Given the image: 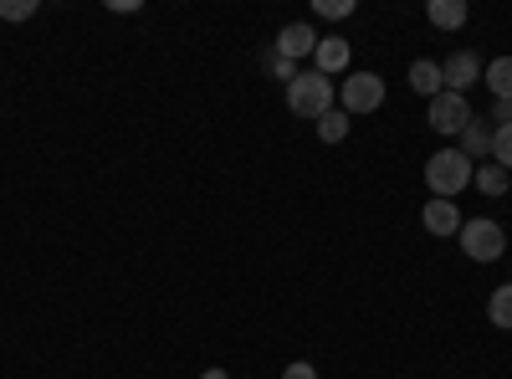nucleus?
<instances>
[{
    "instance_id": "1",
    "label": "nucleus",
    "mask_w": 512,
    "mask_h": 379,
    "mask_svg": "<svg viewBox=\"0 0 512 379\" xmlns=\"http://www.w3.org/2000/svg\"><path fill=\"white\" fill-rule=\"evenodd\" d=\"M472 175H477V164L461 149H441V154L425 159V190H431V200H456L472 185Z\"/></svg>"
},
{
    "instance_id": "2",
    "label": "nucleus",
    "mask_w": 512,
    "mask_h": 379,
    "mask_svg": "<svg viewBox=\"0 0 512 379\" xmlns=\"http://www.w3.org/2000/svg\"><path fill=\"white\" fill-rule=\"evenodd\" d=\"M333 98H338V88H333V77H323L318 67L313 72H297V82H287V108L297 113V118H323L328 108H333Z\"/></svg>"
},
{
    "instance_id": "3",
    "label": "nucleus",
    "mask_w": 512,
    "mask_h": 379,
    "mask_svg": "<svg viewBox=\"0 0 512 379\" xmlns=\"http://www.w3.org/2000/svg\"><path fill=\"white\" fill-rule=\"evenodd\" d=\"M461 251L472 262H497L502 251H507V236H502V226L492 221V216H477V221H461Z\"/></svg>"
},
{
    "instance_id": "4",
    "label": "nucleus",
    "mask_w": 512,
    "mask_h": 379,
    "mask_svg": "<svg viewBox=\"0 0 512 379\" xmlns=\"http://www.w3.org/2000/svg\"><path fill=\"white\" fill-rule=\"evenodd\" d=\"M338 98H344V113H379L384 108V77L379 72H349L338 82Z\"/></svg>"
},
{
    "instance_id": "5",
    "label": "nucleus",
    "mask_w": 512,
    "mask_h": 379,
    "mask_svg": "<svg viewBox=\"0 0 512 379\" xmlns=\"http://www.w3.org/2000/svg\"><path fill=\"white\" fill-rule=\"evenodd\" d=\"M472 118H477V113H472V103H466L461 93H441V98H431V129L446 134V139H461V129H466Z\"/></svg>"
},
{
    "instance_id": "6",
    "label": "nucleus",
    "mask_w": 512,
    "mask_h": 379,
    "mask_svg": "<svg viewBox=\"0 0 512 379\" xmlns=\"http://www.w3.org/2000/svg\"><path fill=\"white\" fill-rule=\"evenodd\" d=\"M472 82H482V57L477 52H451L446 62H441V88L446 93H461L466 98V88Z\"/></svg>"
},
{
    "instance_id": "7",
    "label": "nucleus",
    "mask_w": 512,
    "mask_h": 379,
    "mask_svg": "<svg viewBox=\"0 0 512 379\" xmlns=\"http://www.w3.org/2000/svg\"><path fill=\"white\" fill-rule=\"evenodd\" d=\"M420 226L431 236H456L461 231V205L456 200H425L420 205Z\"/></svg>"
},
{
    "instance_id": "8",
    "label": "nucleus",
    "mask_w": 512,
    "mask_h": 379,
    "mask_svg": "<svg viewBox=\"0 0 512 379\" xmlns=\"http://www.w3.org/2000/svg\"><path fill=\"white\" fill-rule=\"evenodd\" d=\"M277 52H282L287 62H297V57H313V52H318V31H313V26H303V21L282 26V31H277Z\"/></svg>"
},
{
    "instance_id": "9",
    "label": "nucleus",
    "mask_w": 512,
    "mask_h": 379,
    "mask_svg": "<svg viewBox=\"0 0 512 379\" xmlns=\"http://www.w3.org/2000/svg\"><path fill=\"white\" fill-rule=\"evenodd\" d=\"M313 62H318V72H323V77H333V72H344V77H349L354 52H349V41H344V36H318Z\"/></svg>"
},
{
    "instance_id": "10",
    "label": "nucleus",
    "mask_w": 512,
    "mask_h": 379,
    "mask_svg": "<svg viewBox=\"0 0 512 379\" xmlns=\"http://www.w3.org/2000/svg\"><path fill=\"white\" fill-rule=\"evenodd\" d=\"M492 134H497L492 118H472V123L461 129V154L472 159V164H477V159H492Z\"/></svg>"
},
{
    "instance_id": "11",
    "label": "nucleus",
    "mask_w": 512,
    "mask_h": 379,
    "mask_svg": "<svg viewBox=\"0 0 512 379\" xmlns=\"http://www.w3.org/2000/svg\"><path fill=\"white\" fill-rule=\"evenodd\" d=\"M410 93L415 98H441L446 88H441V62H410Z\"/></svg>"
},
{
    "instance_id": "12",
    "label": "nucleus",
    "mask_w": 512,
    "mask_h": 379,
    "mask_svg": "<svg viewBox=\"0 0 512 379\" xmlns=\"http://www.w3.org/2000/svg\"><path fill=\"white\" fill-rule=\"evenodd\" d=\"M425 16H431L436 31H461L472 11H466V0H431V6H425Z\"/></svg>"
},
{
    "instance_id": "13",
    "label": "nucleus",
    "mask_w": 512,
    "mask_h": 379,
    "mask_svg": "<svg viewBox=\"0 0 512 379\" xmlns=\"http://www.w3.org/2000/svg\"><path fill=\"white\" fill-rule=\"evenodd\" d=\"M482 82L492 88V103H512V57H497L492 67H482Z\"/></svg>"
},
{
    "instance_id": "14",
    "label": "nucleus",
    "mask_w": 512,
    "mask_h": 379,
    "mask_svg": "<svg viewBox=\"0 0 512 379\" xmlns=\"http://www.w3.org/2000/svg\"><path fill=\"white\" fill-rule=\"evenodd\" d=\"M349 129H354V118H349L344 108H328V113L318 118V139H323V144H344Z\"/></svg>"
},
{
    "instance_id": "15",
    "label": "nucleus",
    "mask_w": 512,
    "mask_h": 379,
    "mask_svg": "<svg viewBox=\"0 0 512 379\" xmlns=\"http://www.w3.org/2000/svg\"><path fill=\"white\" fill-rule=\"evenodd\" d=\"M472 185H477L482 195H507V170H502V164H477Z\"/></svg>"
},
{
    "instance_id": "16",
    "label": "nucleus",
    "mask_w": 512,
    "mask_h": 379,
    "mask_svg": "<svg viewBox=\"0 0 512 379\" xmlns=\"http://www.w3.org/2000/svg\"><path fill=\"white\" fill-rule=\"evenodd\" d=\"M487 318H492V328H512V282L487 298Z\"/></svg>"
},
{
    "instance_id": "17",
    "label": "nucleus",
    "mask_w": 512,
    "mask_h": 379,
    "mask_svg": "<svg viewBox=\"0 0 512 379\" xmlns=\"http://www.w3.org/2000/svg\"><path fill=\"white\" fill-rule=\"evenodd\" d=\"M492 164H502V170H512V123H502V129L492 134Z\"/></svg>"
},
{
    "instance_id": "18",
    "label": "nucleus",
    "mask_w": 512,
    "mask_h": 379,
    "mask_svg": "<svg viewBox=\"0 0 512 379\" xmlns=\"http://www.w3.org/2000/svg\"><path fill=\"white\" fill-rule=\"evenodd\" d=\"M36 16V0H0V21H31Z\"/></svg>"
},
{
    "instance_id": "19",
    "label": "nucleus",
    "mask_w": 512,
    "mask_h": 379,
    "mask_svg": "<svg viewBox=\"0 0 512 379\" xmlns=\"http://www.w3.org/2000/svg\"><path fill=\"white\" fill-rule=\"evenodd\" d=\"M262 67H267L272 77H282V82H297V62H287V57H282L277 47H272V52L262 57Z\"/></svg>"
},
{
    "instance_id": "20",
    "label": "nucleus",
    "mask_w": 512,
    "mask_h": 379,
    "mask_svg": "<svg viewBox=\"0 0 512 379\" xmlns=\"http://www.w3.org/2000/svg\"><path fill=\"white\" fill-rule=\"evenodd\" d=\"M318 16L344 21V16H354V0H318Z\"/></svg>"
},
{
    "instance_id": "21",
    "label": "nucleus",
    "mask_w": 512,
    "mask_h": 379,
    "mask_svg": "<svg viewBox=\"0 0 512 379\" xmlns=\"http://www.w3.org/2000/svg\"><path fill=\"white\" fill-rule=\"evenodd\" d=\"M282 379H318V369H313L308 359H297V364H287V369H282Z\"/></svg>"
},
{
    "instance_id": "22",
    "label": "nucleus",
    "mask_w": 512,
    "mask_h": 379,
    "mask_svg": "<svg viewBox=\"0 0 512 379\" xmlns=\"http://www.w3.org/2000/svg\"><path fill=\"white\" fill-rule=\"evenodd\" d=\"M492 123L502 129V123H512V103H492Z\"/></svg>"
},
{
    "instance_id": "23",
    "label": "nucleus",
    "mask_w": 512,
    "mask_h": 379,
    "mask_svg": "<svg viewBox=\"0 0 512 379\" xmlns=\"http://www.w3.org/2000/svg\"><path fill=\"white\" fill-rule=\"evenodd\" d=\"M200 379H231L226 369H200Z\"/></svg>"
}]
</instances>
